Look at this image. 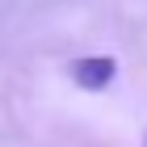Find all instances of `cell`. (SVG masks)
I'll return each mask as SVG.
<instances>
[{
	"label": "cell",
	"mask_w": 147,
	"mask_h": 147,
	"mask_svg": "<svg viewBox=\"0 0 147 147\" xmlns=\"http://www.w3.org/2000/svg\"><path fill=\"white\" fill-rule=\"evenodd\" d=\"M71 80H76L80 88H88V92H97V88H105L113 80V71H118V63L113 59H105V55H84V59H76L71 63Z\"/></svg>",
	"instance_id": "6da1fadb"
}]
</instances>
